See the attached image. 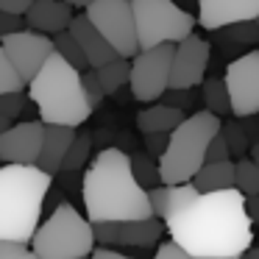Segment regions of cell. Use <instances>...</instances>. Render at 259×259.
<instances>
[{
    "mask_svg": "<svg viewBox=\"0 0 259 259\" xmlns=\"http://www.w3.org/2000/svg\"><path fill=\"white\" fill-rule=\"evenodd\" d=\"M184 117V109L170 106V103H153V106H145L140 114H137V128L142 134H151V131H170L181 123Z\"/></svg>",
    "mask_w": 259,
    "mask_h": 259,
    "instance_id": "20",
    "label": "cell"
},
{
    "mask_svg": "<svg viewBox=\"0 0 259 259\" xmlns=\"http://www.w3.org/2000/svg\"><path fill=\"white\" fill-rule=\"evenodd\" d=\"M131 173H134V179L140 181L145 190H151V187L162 184V179H159V164L153 156H148V153H134L131 156Z\"/></svg>",
    "mask_w": 259,
    "mask_h": 259,
    "instance_id": "26",
    "label": "cell"
},
{
    "mask_svg": "<svg viewBox=\"0 0 259 259\" xmlns=\"http://www.w3.org/2000/svg\"><path fill=\"white\" fill-rule=\"evenodd\" d=\"M245 212L251 218V223H259V192L256 195H245Z\"/></svg>",
    "mask_w": 259,
    "mask_h": 259,
    "instance_id": "40",
    "label": "cell"
},
{
    "mask_svg": "<svg viewBox=\"0 0 259 259\" xmlns=\"http://www.w3.org/2000/svg\"><path fill=\"white\" fill-rule=\"evenodd\" d=\"M81 198L90 223L134 220L153 214L148 190L131 173V156L120 148H103L81 179Z\"/></svg>",
    "mask_w": 259,
    "mask_h": 259,
    "instance_id": "2",
    "label": "cell"
},
{
    "mask_svg": "<svg viewBox=\"0 0 259 259\" xmlns=\"http://www.w3.org/2000/svg\"><path fill=\"white\" fill-rule=\"evenodd\" d=\"M209 42L201 39L195 34H187L184 39L176 42L173 48V62H170V84L176 90H192L201 87V81L206 78L209 67Z\"/></svg>",
    "mask_w": 259,
    "mask_h": 259,
    "instance_id": "13",
    "label": "cell"
},
{
    "mask_svg": "<svg viewBox=\"0 0 259 259\" xmlns=\"http://www.w3.org/2000/svg\"><path fill=\"white\" fill-rule=\"evenodd\" d=\"M42 131H45L42 120L12 123L6 131H0V164H36Z\"/></svg>",
    "mask_w": 259,
    "mask_h": 259,
    "instance_id": "14",
    "label": "cell"
},
{
    "mask_svg": "<svg viewBox=\"0 0 259 259\" xmlns=\"http://www.w3.org/2000/svg\"><path fill=\"white\" fill-rule=\"evenodd\" d=\"M95 73H98V81H101L103 92H106V95H114L117 90H123V87L128 84L131 59L128 56H114V59H109L106 64L95 67Z\"/></svg>",
    "mask_w": 259,
    "mask_h": 259,
    "instance_id": "21",
    "label": "cell"
},
{
    "mask_svg": "<svg viewBox=\"0 0 259 259\" xmlns=\"http://www.w3.org/2000/svg\"><path fill=\"white\" fill-rule=\"evenodd\" d=\"M25 23L28 28L42 31V34H56L64 31L73 20V6L64 3V0H34L28 9H25Z\"/></svg>",
    "mask_w": 259,
    "mask_h": 259,
    "instance_id": "17",
    "label": "cell"
},
{
    "mask_svg": "<svg viewBox=\"0 0 259 259\" xmlns=\"http://www.w3.org/2000/svg\"><path fill=\"white\" fill-rule=\"evenodd\" d=\"M242 256H253V259H259V245H256V248H253V245H248Z\"/></svg>",
    "mask_w": 259,
    "mask_h": 259,
    "instance_id": "43",
    "label": "cell"
},
{
    "mask_svg": "<svg viewBox=\"0 0 259 259\" xmlns=\"http://www.w3.org/2000/svg\"><path fill=\"white\" fill-rule=\"evenodd\" d=\"M53 51L59 53V56H64L73 67H78V70H87L90 64H87V59H84V51L78 48V42H75V36L70 34L67 28L64 31H56L53 34Z\"/></svg>",
    "mask_w": 259,
    "mask_h": 259,
    "instance_id": "25",
    "label": "cell"
},
{
    "mask_svg": "<svg viewBox=\"0 0 259 259\" xmlns=\"http://www.w3.org/2000/svg\"><path fill=\"white\" fill-rule=\"evenodd\" d=\"M64 3H70L73 9H87L90 3H95V0H64Z\"/></svg>",
    "mask_w": 259,
    "mask_h": 259,
    "instance_id": "41",
    "label": "cell"
},
{
    "mask_svg": "<svg viewBox=\"0 0 259 259\" xmlns=\"http://www.w3.org/2000/svg\"><path fill=\"white\" fill-rule=\"evenodd\" d=\"M51 181L39 164H0V237L31 242Z\"/></svg>",
    "mask_w": 259,
    "mask_h": 259,
    "instance_id": "4",
    "label": "cell"
},
{
    "mask_svg": "<svg viewBox=\"0 0 259 259\" xmlns=\"http://www.w3.org/2000/svg\"><path fill=\"white\" fill-rule=\"evenodd\" d=\"M259 0H198V17L206 31H218L223 25L242 23V20H256Z\"/></svg>",
    "mask_w": 259,
    "mask_h": 259,
    "instance_id": "15",
    "label": "cell"
},
{
    "mask_svg": "<svg viewBox=\"0 0 259 259\" xmlns=\"http://www.w3.org/2000/svg\"><path fill=\"white\" fill-rule=\"evenodd\" d=\"M234 187L242 195H256L259 192V164L251 156H240L234 162Z\"/></svg>",
    "mask_w": 259,
    "mask_h": 259,
    "instance_id": "24",
    "label": "cell"
},
{
    "mask_svg": "<svg viewBox=\"0 0 259 259\" xmlns=\"http://www.w3.org/2000/svg\"><path fill=\"white\" fill-rule=\"evenodd\" d=\"M159 101L170 103V106H179V109H187V106H190V90H176V87H167Z\"/></svg>",
    "mask_w": 259,
    "mask_h": 259,
    "instance_id": "36",
    "label": "cell"
},
{
    "mask_svg": "<svg viewBox=\"0 0 259 259\" xmlns=\"http://www.w3.org/2000/svg\"><path fill=\"white\" fill-rule=\"evenodd\" d=\"M156 256H159V259H192L190 253H187L184 248H181L179 242L173 240V237H170V240H159Z\"/></svg>",
    "mask_w": 259,
    "mask_h": 259,
    "instance_id": "33",
    "label": "cell"
},
{
    "mask_svg": "<svg viewBox=\"0 0 259 259\" xmlns=\"http://www.w3.org/2000/svg\"><path fill=\"white\" fill-rule=\"evenodd\" d=\"M67 31L75 36V42H78V48L84 51V59H87L90 67H101V64H106L109 59L117 56V51L103 39V34L87 20V14H78V17L73 14Z\"/></svg>",
    "mask_w": 259,
    "mask_h": 259,
    "instance_id": "16",
    "label": "cell"
},
{
    "mask_svg": "<svg viewBox=\"0 0 259 259\" xmlns=\"http://www.w3.org/2000/svg\"><path fill=\"white\" fill-rule=\"evenodd\" d=\"M0 42H3V51H6L12 67L17 70V75L23 78V84H28L34 78L42 62L53 53V36H45L42 31L34 28H20L12 31V34H3Z\"/></svg>",
    "mask_w": 259,
    "mask_h": 259,
    "instance_id": "12",
    "label": "cell"
},
{
    "mask_svg": "<svg viewBox=\"0 0 259 259\" xmlns=\"http://www.w3.org/2000/svg\"><path fill=\"white\" fill-rule=\"evenodd\" d=\"M201 98L206 103L209 112H214L218 117L231 114V103H229V90H226L223 78H203L201 81Z\"/></svg>",
    "mask_w": 259,
    "mask_h": 259,
    "instance_id": "23",
    "label": "cell"
},
{
    "mask_svg": "<svg viewBox=\"0 0 259 259\" xmlns=\"http://www.w3.org/2000/svg\"><path fill=\"white\" fill-rule=\"evenodd\" d=\"M134 31L140 48H153L162 42H179L195 28V17L176 0H131Z\"/></svg>",
    "mask_w": 259,
    "mask_h": 259,
    "instance_id": "7",
    "label": "cell"
},
{
    "mask_svg": "<svg viewBox=\"0 0 259 259\" xmlns=\"http://www.w3.org/2000/svg\"><path fill=\"white\" fill-rule=\"evenodd\" d=\"M192 184L201 192H212V190H226L234 187V162L231 159H218V162H203L192 176Z\"/></svg>",
    "mask_w": 259,
    "mask_h": 259,
    "instance_id": "19",
    "label": "cell"
},
{
    "mask_svg": "<svg viewBox=\"0 0 259 259\" xmlns=\"http://www.w3.org/2000/svg\"><path fill=\"white\" fill-rule=\"evenodd\" d=\"M226 90L234 117H253L259 114V51H248L237 56L226 67Z\"/></svg>",
    "mask_w": 259,
    "mask_h": 259,
    "instance_id": "10",
    "label": "cell"
},
{
    "mask_svg": "<svg viewBox=\"0 0 259 259\" xmlns=\"http://www.w3.org/2000/svg\"><path fill=\"white\" fill-rule=\"evenodd\" d=\"M87 20L101 31L103 39L117 51V56L131 59L140 51L131 0H95L87 6Z\"/></svg>",
    "mask_w": 259,
    "mask_h": 259,
    "instance_id": "9",
    "label": "cell"
},
{
    "mask_svg": "<svg viewBox=\"0 0 259 259\" xmlns=\"http://www.w3.org/2000/svg\"><path fill=\"white\" fill-rule=\"evenodd\" d=\"M92 245L95 231L90 218H84L67 201L56 203L48 220L31 234V251L36 259H81L90 256Z\"/></svg>",
    "mask_w": 259,
    "mask_h": 259,
    "instance_id": "6",
    "label": "cell"
},
{
    "mask_svg": "<svg viewBox=\"0 0 259 259\" xmlns=\"http://www.w3.org/2000/svg\"><path fill=\"white\" fill-rule=\"evenodd\" d=\"M28 98L31 103H36L42 123H64L78 128L95 112L87 101L81 70L73 67L56 51L42 62V67L28 81Z\"/></svg>",
    "mask_w": 259,
    "mask_h": 259,
    "instance_id": "3",
    "label": "cell"
},
{
    "mask_svg": "<svg viewBox=\"0 0 259 259\" xmlns=\"http://www.w3.org/2000/svg\"><path fill=\"white\" fill-rule=\"evenodd\" d=\"M248 151H251V159H253V162H256V164H259V140H256V142H253V145H251V148H248Z\"/></svg>",
    "mask_w": 259,
    "mask_h": 259,
    "instance_id": "42",
    "label": "cell"
},
{
    "mask_svg": "<svg viewBox=\"0 0 259 259\" xmlns=\"http://www.w3.org/2000/svg\"><path fill=\"white\" fill-rule=\"evenodd\" d=\"M34 0H0V12H12V14H25V9Z\"/></svg>",
    "mask_w": 259,
    "mask_h": 259,
    "instance_id": "39",
    "label": "cell"
},
{
    "mask_svg": "<svg viewBox=\"0 0 259 259\" xmlns=\"http://www.w3.org/2000/svg\"><path fill=\"white\" fill-rule=\"evenodd\" d=\"M167 134L170 131H151V134H145V148H148V156L159 159L164 153V148H167Z\"/></svg>",
    "mask_w": 259,
    "mask_h": 259,
    "instance_id": "34",
    "label": "cell"
},
{
    "mask_svg": "<svg viewBox=\"0 0 259 259\" xmlns=\"http://www.w3.org/2000/svg\"><path fill=\"white\" fill-rule=\"evenodd\" d=\"M218 31H223V34H226V36H220V39L237 42V45H251V42L259 39V28H256V23H253V20L231 23V25H223V28H218Z\"/></svg>",
    "mask_w": 259,
    "mask_h": 259,
    "instance_id": "28",
    "label": "cell"
},
{
    "mask_svg": "<svg viewBox=\"0 0 259 259\" xmlns=\"http://www.w3.org/2000/svg\"><path fill=\"white\" fill-rule=\"evenodd\" d=\"M220 134L226 137V145H229V153H234V156H245V151L251 148V140H248L245 123H237V120H229V123H220Z\"/></svg>",
    "mask_w": 259,
    "mask_h": 259,
    "instance_id": "27",
    "label": "cell"
},
{
    "mask_svg": "<svg viewBox=\"0 0 259 259\" xmlns=\"http://www.w3.org/2000/svg\"><path fill=\"white\" fill-rule=\"evenodd\" d=\"M223 120L214 112L203 109L190 117H181L167 134V148L159 156V179L162 184H181L195 176V170L206 162V145L220 131Z\"/></svg>",
    "mask_w": 259,
    "mask_h": 259,
    "instance_id": "5",
    "label": "cell"
},
{
    "mask_svg": "<svg viewBox=\"0 0 259 259\" xmlns=\"http://www.w3.org/2000/svg\"><path fill=\"white\" fill-rule=\"evenodd\" d=\"M95 242L114 248H156L159 240L164 237V220L156 214L134 220H103L92 223Z\"/></svg>",
    "mask_w": 259,
    "mask_h": 259,
    "instance_id": "11",
    "label": "cell"
},
{
    "mask_svg": "<svg viewBox=\"0 0 259 259\" xmlns=\"http://www.w3.org/2000/svg\"><path fill=\"white\" fill-rule=\"evenodd\" d=\"M0 259H36V256L31 251V242L0 237Z\"/></svg>",
    "mask_w": 259,
    "mask_h": 259,
    "instance_id": "30",
    "label": "cell"
},
{
    "mask_svg": "<svg viewBox=\"0 0 259 259\" xmlns=\"http://www.w3.org/2000/svg\"><path fill=\"white\" fill-rule=\"evenodd\" d=\"M253 23H256V28H259V14H256V20H253Z\"/></svg>",
    "mask_w": 259,
    "mask_h": 259,
    "instance_id": "45",
    "label": "cell"
},
{
    "mask_svg": "<svg viewBox=\"0 0 259 259\" xmlns=\"http://www.w3.org/2000/svg\"><path fill=\"white\" fill-rule=\"evenodd\" d=\"M9 125H12V117H6V114H0V131H6Z\"/></svg>",
    "mask_w": 259,
    "mask_h": 259,
    "instance_id": "44",
    "label": "cell"
},
{
    "mask_svg": "<svg viewBox=\"0 0 259 259\" xmlns=\"http://www.w3.org/2000/svg\"><path fill=\"white\" fill-rule=\"evenodd\" d=\"M173 42H162L153 48H140L131 56L128 90L140 103H153L162 98L170 84V62H173Z\"/></svg>",
    "mask_w": 259,
    "mask_h": 259,
    "instance_id": "8",
    "label": "cell"
},
{
    "mask_svg": "<svg viewBox=\"0 0 259 259\" xmlns=\"http://www.w3.org/2000/svg\"><path fill=\"white\" fill-rule=\"evenodd\" d=\"M229 156L231 153H229V145H226V137L218 131L206 145V162H218V159H229Z\"/></svg>",
    "mask_w": 259,
    "mask_h": 259,
    "instance_id": "35",
    "label": "cell"
},
{
    "mask_svg": "<svg viewBox=\"0 0 259 259\" xmlns=\"http://www.w3.org/2000/svg\"><path fill=\"white\" fill-rule=\"evenodd\" d=\"M148 198L164 231L192 259H237L253 242L245 195L237 187L201 192L192 181L156 184Z\"/></svg>",
    "mask_w": 259,
    "mask_h": 259,
    "instance_id": "1",
    "label": "cell"
},
{
    "mask_svg": "<svg viewBox=\"0 0 259 259\" xmlns=\"http://www.w3.org/2000/svg\"><path fill=\"white\" fill-rule=\"evenodd\" d=\"M90 256H95V259H125L120 248H114V245H103V242H101V245H92Z\"/></svg>",
    "mask_w": 259,
    "mask_h": 259,
    "instance_id": "38",
    "label": "cell"
},
{
    "mask_svg": "<svg viewBox=\"0 0 259 259\" xmlns=\"http://www.w3.org/2000/svg\"><path fill=\"white\" fill-rule=\"evenodd\" d=\"M23 28V14H12V12H0V36L12 34V31Z\"/></svg>",
    "mask_w": 259,
    "mask_h": 259,
    "instance_id": "37",
    "label": "cell"
},
{
    "mask_svg": "<svg viewBox=\"0 0 259 259\" xmlns=\"http://www.w3.org/2000/svg\"><path fill=\"white\" fill-rule=\"evenodd\" d=\"M25 95H23V90H12V92H0V114H6V117H17L20 112H23V106H25Z\"/></svg>",
    "mask_w": 259,
    "mask_h": 259,
    "instance_id": "32",
    "label": "cell"
},
{
    "mask_svg": "<svg viewBox=\"0 0 259 259\" xmlns=\"http://www.w3.org/2000/svg\"><path fill=\"white\" fill-rule=\"evenodd\" d=\"M92 148H95L92 134L75 131L73 142H70L67 153H64V159H62V167H59V173H78V170H84L87 162H90V156H92Z\"/></svg>",
    "mask_w": 259,
    "mask_h": 259,
    "instance_id": "22",
    "label": "cell"
},
{
    "mask_svg": "<svg viewBox=\"0 0 259 259\" xmlns=\"http://www.w3.org/2000/svg\"><path fill=\"white\" fill-rule=\"evenodd\" d=\"M81 81H84V92H87V101H90V106L92 109H98V103L103 101V87H101V81H98V73H95V67H87V70H81Z\"/></svg>",
    "mask_w": 259,
    "mask_h": 259,
    "instance_id": "31",
    "label": "cell"
},
{
    "mask_svg": "<svg viewBox=\"0 0 259 259\" xmlns=\"http://www.w3.org/2000/svg\"><path fill=\"white\" fill-rule=\"evenodd\" d=\"M75 137V125H64V123H45V131H42V148L39 156H36V164H39L45 173L56 176L59 167H62V159L67 153L70 142Z\"/></svg>",
    "mask_w": 259,
    "mask_h": 259,
    "instance_id": "18",
    "label": "cell"
},
{
    "mask_svg": "<svg viewBox=\"0 0 259 259\" xmlns=\"http://www.w3.org/2000/svg\"><path fill=\"white\" fill-rule=\"evenodd\" d=\"M23 78L17 75V70L12 67L6 51H3V42H0V92H12V90H23Z\"/></svg>",
    "mask_w": 259,
    "mask_h": 259,
    "instance_id": "29",
    "label": "cell"
}]
</instances>
